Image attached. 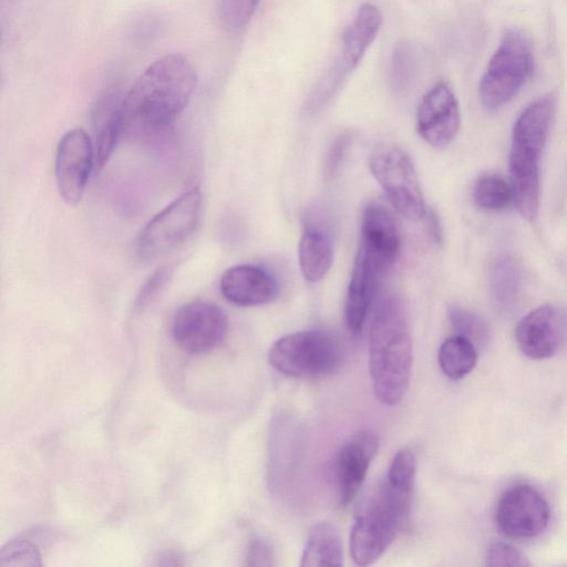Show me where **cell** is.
<instances>
[{
    "label": "cell",
    "mask_w": 567,
    "mask_h": 567,
    "mask_svg": "<svg viewBox=\"0 0 567 567\" xmlns=\"http://www.w3.org/2000/svg\"><path fill=\"white\" fill-rule=\"evenodd\" d=\"M196 70L181 53L152 63L125 93L120 104L122 135L148 137L169 127L196 87Z\"/></svg>",
    "instance_id": "obj_1"
},
{
    "label": "cell",
    "mask_w": 567,
    "mask_h": 567,
    "mask_svg": "<svg viewBox=\"0 0 567 567\" xmlns=\"http://www.w3.org/2000/svg\"><path fill=\"white\" fill-rule=\"evenodd\" d=\"M412 367V341L400 302L383 300L369 328V371L375 398L394 405L405 394Z\"/></svg>",
    "instance_id": "obj_2"
},
{
    "label": "cell",
    "mask_w": 567,
    "mask_h": 567,
    "mask_svg": "<svg viewBox=\"0 0 567 567\" xmlns=\"http://www.w3.org/2000/svg\"><path fill=\"white\" fill-rule=\"evenodd\" d=\"M554 110V97L543 96L522 112L513 128L509 154L511 186L515 205L527 220H533L538 212V163Z\"/></svg>",
    "instance_id": "obj_3"
},
{
    "label": "cell",
    "mask_w": 567,
    "mask_h": 567,
    "mask_svg": "<svg viewBox=\"0 0 567 567\" xmlns=\"http://www.w3.org/2000/svg\"><path fill=\"white\" fill-rule=\"evenodd\" d=\"M413 491L384 480L357 516L350 532V554L359 566L375 563L406 525Z\"/></svg>",
    "instance_id": "obj_4"
},
{
    "label": "cell",
    "mask_w": 567,
    "mask_h": 567,
    "mask_svg": "<svg viewBox=\"0 0 567 567\" xmlns=\"http://www.w3.org/2000/svg\"><path fill=\"white\" fill-rule=\"evenodd\" d=\"M533 51L527 37L508 30L493 54L480 83V99L487 109L512 100L533 72Z\"/></svg>",
    "instance_id": "obj_5"
},
{
    "label": "cell",
    "mask_w": 567,
    "mask_h": 567,
    "mask_svg": "<svg viewBox=\"0 0 567 567\" xmlns=\"http://www.w3.org/2000/svg\"><path fill=\"white\" fill-rule=\"evenodd\" d=\"M269 364L278 372L295 377H319L333 372L341 362L338 341L320 330H307L281 337L268 352Z\"/></svg>",
    "instance_id": "obj_6"
},
{
    "label": "cell",
    "mask_w": 567,
    "mask_h": 567,
    "mask_svg": "<svg viewBox=\"0 0 567 567\" xmlns=\"http://www.w3.org/2000/svg\"><path fill=\"white\" fill-rule=\"evenodd\" d=\"M369 167L400 215L413 221L425 217L417 175L404 151L393 144H379L369 157Z\"/></svg>",
    "instance_id": "obj_7"
},
{
    "label": "cell",
    "mask_w": 567,
    "mask_h": 567,
    "mask_svg": "<svg viewBox=\"0 0 567 567\" xmlns=\"http://www.w3.org/2000/svg\"><path fill=\"white\" fill-rule=\"evenodd\" d=\"M202 194L198 187L185 192L156 214L140 231L136 252L142 260H153L184 243L200 218Z\"/></svg>",
    "instance_id": "obj_8"
},
{
    "label": "cell",
    "mask_w": 567,
    "mask_h": 567,
    "mask_svg": "<svg viewBox=\"0 0 567 567\" xmlns=\"http://www.w3.org/2000/svg\"><path fill=\"white\" fill-rule=\"evenodd\" d=\"M382 25V13L372 3H363L343 32L341 52L309 97V107H320L342 86L374 41Z\"/></svg>",
    "instance_id": "obj_9"
},
{
    "label": "cell",
    "mask_w": 567,
    "mask_h": 567,
    "mask_svg": "<svg viewBox=\"0 0 567 567\" xmlns=\"http://www.w3.org/2000/svg\"><path fill=\"white\" fill-rule=\"evenodd\" d=\"M172 337L189 354L206 353L225 339L228 319L216 303L193 300L181 306L172 320Z\"/></svg>",
    "instance_id": "obj_10"
},
{
    "label": "cell",
    "mask_w": 567,
    "mask_h": 567,
    "mask_svg": "<svg viewBox=\"0 0 567 567\" xmlns=\"http://www.w3.org/2000/svg\"><path fill=\"white\" fill-rule=\"evenodd\" d=\"M550 509L547 501L534 486L516 484L499 497L495 520L498 529L515 539L540 535L548 526Z\"/></svg>",
    "instance_id": "obj_11"
},
{
    "label": "cell",
    "mask_w": 567,
    "mask_h": 567,
    "mask_svg": "<svg viewBox=\"0 0 567 567\" xmlns=\"http://www.w3.org/2000/svg\"><path fill=\"white\" fill-rule=\"evenodd\" d=\"M93 168L95 154L91 137L82 128L68 131L58 144L54 159L56 187L68 205L81 200Z\"/></svg>",
    "instance_id": "obj_12"
},
{
    "label": "cell",
    "mask_w": 567,
    "mask_h": 567,
    "mask_svg": "<svg viewBox=\"0 0 567 567\" xmlns=\"http://www.w3.org/2000/svg\"><path fill=\"white\" fill-rule=\"evenodd\" d=\"M515 339L520 352L527 358L548 359L567 340V313L553 305L539 306L518 322Z\"/></svg>",
    "instance_id": "obj_13"
},
{
    "label": "cell",
    "mask_w": 567,
    "mask_h": 567,
    "mask_svg": "<svg viewBox=\"0 0 567 567\" xmlns=\"http://www.w3.org/2000/svg\"><path fill=\"white\" fill-rule=\"evenodd\" d=\"M460 121L457 100L446 83H436L423 95L416 112V131L429 145H449L457 134Z\"/></svg>",
    "instance_id": "obj_14"
},
{
    "label": "cell",
    "mask_w": 567,
    "mask_h": 567,
    "mask_svg": "<svg viewBox=\"0 0 567 567\" xmlns=\"http://www.w3.org/2000/svg\"><path fill=\"white\" fill-rule=\"evenodd\" d=\"M378 446V436L368 430L350 435L342 443L334 463L336 488L342 506L351 503L359 492Z\"/></svg>",
    "instance_id": "obj_15"
},
{
    "label": "cell",
    "mask_w": 567,
    "mask_h": 567,
    "mask_svg": "<svg viewBox=\"0 0 567 567\" xmlns=\"http://www.w3.org/2000/svg\"><path fill=\"white\" fill-rule=\"evenodd\" d=\"M388 268L359 248L348 286L344 317L348 330L360 334L367 320L377 287Z\"/></svg>",
    "instance_id": "obj_16"
},
{
    "label": "cell",
    "mask_w": 567,
    "mask_h": 567,
    "mask_svg": "<svg viewBox=\"0 0 567 567\" xmlns=\"http://www.w3.org/2000/svg\"><path fill=\"white\" fill-rule=\"evenodd\" d=\"M223 297L238 307H255L277 298L279 287L275 277L261 267L237 265L220 277Z\"/></svg>",
    "instance_id": "obj_17"
},
{
    "label": "cell",
    "mask_w": 567,
    "mask_h": 567,
    "mask_svg": "<svg viewBox=\"0 0 567 567\" xmlns=\"http://www.w3.org/2000/svg\"><path fill=\"white\" fill-rule=\"evenodd\" d=\"M400 234L391 212L381 203H369L361 219L360 248L388 269L400 252Z\"/></svg>",
    "instance_id": "obj_18"
},
{
    "label": "cell",
    "mask_w": 567,
    "mask_h": 567,
    "mask_svg": "<svg viewBox=\"0 0 567 567\" xmlns=\"http://www.w3.org/2000/svg\"><path fill=\"white\" fill-rule=\"evenodd\" d=\"M120 104L114 97L103 100L93 115V146L95 168L101 169L110 159L118 138L122 136Z\"/></svg>",
    "instance_id": "obj_19"
},
{
    "label": "cell",
    "mask_w": 567,
    "mask_h": 567,
    "mask_svg": "<svg viewBox=\"0 0 567 567\" xmlns=\"http://www.w3.org/2000/svg\"><path fill=\"white\" fill-rule=\"evenodd\" d=\"M343 565L342 544L337 528L327 522L317 523L307 536L300 566L322 567Z\"/></svg>",
    "instance_id": "obj_20"
},
{
    "label": "cell",
    "mask_w": 567,
    "mask_h": 567,
    "mask_svg": "<svg viewBox=\"0 0 567 567\" xmlns=\"http://www.w3.org/2000/svg\"><path fill=\"white\" fill-rule=\"evenodd\" d=\"M299 267L303 278L310 282L321 280L333 260L330 238L319 229L307 228L298 247Z\"/></svg>",
    "instance_id": "obj_21"
},
{
    "label": "cell",
    "mask_w": 567,
    "mask_h": 567,
    "mask_svg": "<svg viewBox=\"0 0 567 567\" xmlns=\"http://www.w3.org/2000/svg\"><path fill=\"white\" fill-rule=\"evenodd\" d=\"M518 262L509 255L499 256L492 268L491 290L496 307L511 312L518 303L523 284Z\"/></svg>",
    "instance_id": "obj_22"
},
{
    "label": "cell",
    "mask_w": 567,
    "mask_h": 567,
    "mask_svg": "<svg viewBox=\"0 0 567 567\" xmlns=\"http://www.w3.org/2000/svg\"><path fill=\"white\" fill-rule=\"evenodd\" d=\"M442 372L452 380L466 377L475 367L477 349L462 336L455 334L445 339L437 353Z\"/></svg>",
    "instance_id": "obj_23"
},
{
    "label": "cell",
    "mask_w": 567,
    "mask_h": 567,
    "mask_svg": "<svg viewBox=\"0 0 567 567\" xmlns=\"http://www.w3.org/2000/svg\"><path fill=\"white\" fill-rule=\"evenodd\" d=\"M422 52L417 44L410 40H401L393 47L389 79L396 92L408 90L420 72Z\"/></svg>",
    "instance_id": "obj_24"
},
{
    "label": "cell",
    "mask_w": 567,
    "mask_h": 567,
    "mask_svg": "<svg viewBox=\"0 0 567 567\" xmlns=\"http://www.w3.org/2000/svg\"><path fill=\"white\" fill-rule=\"evenodd\" d=\"M473 196L476 205L487 210H501L514 202L512 186L495 174L481 176L475 183Z\"/></svg>",
    "instance_id": "obj_25"
},
{
    "label": "cell",
    "mask_w": 567,
    "mask_h": 567,
    "mask_svg": "<svg viewBox=\"0 0 567 567\" xmlns=\"http://www.w3.org/2000/svg\"><path fill=\"white\" fill-rule=\"evenodd\" d=\"M449 319L456 334L471 341L475 348H484L491 337L487 322L474 311L453 305L449 307Z\"/></svg>",
    "instance_id": "obj_26"
},
{
    "label": "cell",
    "mask_w": 567,
    "mask_h": 567,
    "mask_svg": "<svg viewBox=\"0 0 567 567\" xmlns=\"http://www.w3.org/2000/svg\"><path fill=\"white\" fill-rule=\"evenodd\" d=\"M258 3L259 0H218L219 21L227 30L237 31L249 22Z\"/></svg>",
    "instance_id": "obj_27"
},
{
    "label": "cell",
    "mask_w": 567,
    "mask_h": 567,
    "mask_svg": "<svg viewBox=\"0 0 567 567\" xmlns=\"http://www.w3.org/2000/svg\"><path fill=\"white\" fill-rule=\"evenodd\" d=\"M38 548L25 539L7 543L0 550V567L41 566Z\"/></svg>",
    "instance_id": "obj_28"
},
{
    "label": "cell",
    "mask_w": 567,
    "mask_h": 567,
    "mask_svg": "<svg viewBox=\"0 0 567 567\" xmlns=\"http://www.w3.org/2000/svg\"><path fill=\"white\" fill-rule=\"evenodd\" d=\"M486 565L491 567H527L532 563L514 546L505 543H494L487 548Z\"/></svg>",
    "instance_id": "obj_29"
},
{
    "label": "cell",
    "mask_w": 567,
    "mask_h": 567,
    "mask_svg": "<svg viewBox=\"0 0 567 567\" xmlns=\"http://www.w3.org/2000/svg\"><path fill=\"white\" fill-rule=\"evenodd\" d=\"M174 272L173 265L158 267L144 282L135 300L136 308H144L164 289Z\"/></svg>",
    "instance_id": "obj_30"
},
{
    "label": "cell",
    "mask_w": 567,
    "mask_h": 567,
    "mask_svg": "<svg viewBox=\"0 0 567 567\" xmlns=\"http://www.w3.org/2000/svg\"><path fill=\"white\" fill-rule=\"evenodd\" d=\"M248 566H271L274 554L269 544L260 538L252 539L247 550Z\"/></svg>",
    "instance_id": "obj_31"
},
{
    "label": "cell",
    "mask_w": 567,
    "mask_h": 567,
    "mask_svg": "<svg viewBox=\"0 0 567 567\" xmlns=\"http://www.w3.org/2000/svg\"><path fill=\"white\" fill-rule=\"evenodd\" d=\"M348 145L349 137L347 135H342L338 137L330 147L324 166V171L328 176H332L339 168Z\"/></svg>",
    "instance_id": "obj_32"
},
{
    "label": "cell",
    "mask_w": 567,
    "mask_h": 567,
    "mask_svg": "<svg viewBox=\"0 0 567 567\" xmlns=\"http://www.w3.org/2000/svg\"><path fill=\"white\" fill-rule=\"evenodd\" d=\"M429 225H430L431 233H432L433 237L435 238V240L437 243H441L442 231H441L437 216L435 215L434 212H432L429 216Z\"/></svg>",
    "instance_id": "obj_33"
}]
</instances>
